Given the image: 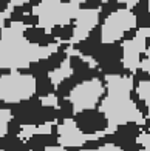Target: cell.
I'll return each mask as SVG.
<instances>
[{
	"label": "cell",
	"mask_w": 150,
	"mask_h": 151,
	"mask_svg": "<svg viewBox=\"0 0 150 151\" xmlns=\"http://www.w3.org/2000/svg\"><path fill=\"white\" fill-rule=\"evenodd\" d=\"M70 76H73V68H71L70 60H68V59H65L57 68H54V70H51L48 73V77H50L51 83L54 86H57L60 82H64L65 79L70 77Z\"/></svg>",
	"instance_id": "obj_8"
},
{
	"label": "cell",
	"mask_w": 150,
	"mask_h": 151,
	"mask_svg": "<svg viewBox=\"0 0 150 151\" xmlns=\"http://www.w3.org/2000/svg\"><path fill=\"white\" fill-rule=\"evenodd\" d=\"M105 94L102 97L99 109L107 117L108 129L107 134L116 131L119 125L128 122L144 123V117L138 111L135 102L130 99L133 90V74H119V76H105Z\"/></svg>",
	"instance_id": "obj_1"
},
{
	"label": "cell",
	"mask_w": 150,
	"mask_h": 151,
	"mask_svg": "<svg viewBox=\"0 0 150 151\" xmlns=\"http://www.w3.org/2000/svg\"><path fill=\"white\" fill-rule=\"evenodd\" d=\"M105 79V77H104ZM101 77L82 80L68 94V100L74 108V114L85 109L98 108L105 94V82Z\"/></svg>",
	"instance_id": "obj_4"
},
{
	"label": "cell",
	"mask_w": 150,
	"mask_h": 151,
	"mask_svg": "<svg viewBox=\"0 0 150 151\" xmlns=\"http://www.w3.org/2000/svg\"><path fill=\"white\" fill-rule=\"evenodd\" d=\"M22 23L25 26H39V16L31 12V14H25L22 19Z\"/></svg>",
	"instance_id": "obj_12"
},
{
	"label": "cell",
	"mask_w": 150,
	"mask_h": 151,
	"mask_svg": "<svg viewBox=\"0 0 150 151\" xmlns=\"http://www.w3.org/2000/svg\"><path fill=\"white\" fill-rule=\"evenodd\" d=\"M23 23H12L9 28H3L0 39V68L8 71L28 70L34 62L50 57L57 51L59 43L50 46H40L28 42L23 37Z\"/></svg>",
	"instance_id": "obj_2"
},
{
	"label": "cell",
	"mask_w": 150,
	"mask_h": 151,
	"mask_svg": "<svg viewBox=\"0 0 150 151\" xmlns=\"http://www.w3.org/2000/svg\"><path fill=\"white\" fill-rule=\"evenodd\" d=\"M33 96H36V77L28 70L0 74V108H11Z\"/></svg>",
	"instance_id": "obj_3"
},
{
	"label": "cell",
	"mask_w": 150,
	"mask_h": 151,
	"mask_svg": "<svg viewBox=\"0 0 150 151\" xmlns=\"http://www.w3.org/2000/svg\"><path fill=\"white\" fill-rule=\"evenodd\" d=\"M138 91L139 97L146 102V105L149 108V117H150V80H146V82H139V85L135 88ZM147 117V119H149Z\"/></svg>",
	"instance_id": "obj_10"
},
{
	"label": "cell",
	"mask_w": 150,
	"mask_h": 151,
	"mask_svg": "<svg viewBox=\"0 0 150 151\" xmlns=\"http://www.w3.org/2000/svg\"><path fill=\"white\" fill-rule=\"evenodd\" d=\"M141 68L150 74V46L147 48L146 52L142 54V57H141Z\"/></svg>",
	"instance_id": "obj_13"
},
{
	"label": "cell",
	"mask_w": 150,
	"mask_h": 151,
	"mask_svg": "<svg viewBox=\"0 0 150 151\" xmlns=\"http://www.w3.org/2000/svg\"><path fill=\"white\" fill-rule=\"evenodd\" d=\"M73 120L76 122V125L84 134L96 136V137H102L107 134L108 122H107V117L104 116V113L99 108L85 109V111L76 113L73 116Z\"/></svg>",
	"instance_id": "obj_6"
},
{
	"label": "cell",
	"mask_w": 150,
	"mask_h": 151,
	"mask_svg": "<svg viewBox=\"0 0 150 151\" xmlns=\"http://www.w3.org/2000/svg\"><path fill=\"white\" fill-rule=\"evenodd\" d=\"M102 26V43H114L121 42L124 32L136 26L135 16L130 9H119L113 12L110 17L101 25Z\"/></svg>",
	"instance_id": "obj_5"
},
{
	"label": "cell",
	"mask_w": 150,
	"mask_h": 151,
	"mask_svg": "<svg viewBox=\"0 0 150 151\" xmlns=\"http://www.w3.org/2000/svg\"><path fill=\"white\" fill-rule=\"evenodd\" d=\"M40 102H42L43 106H51V108H57L59 105V97L54 93L48 94V96H43V97H40Z\"/></svg>",
	"instance_id": "obj_11"
},
{
	"label": "cell",
	"mask_w": 150,
	"mask_h": 151,
	"mask_svg": "<svg viewBox=\"0 0 150 151\" xmlns=\"http://www.w3.org/2000/svg\"><path fill=\"white\" fill-rule=\"evenodd\" d=\"M43 151H65V148L62 145H59V143H56V145H50V147H45Z\"/></svg>",
	"instance_id": "obj_14"
},
{
	"label": "cell",
	"mask_w": 150,
	"mask_h": 151,
	"mask_svg": "<svg viewBox=\"0 0 150 151\" xmlns=\"http://www.w3.org/2000/svg\"><path fill=\"white\" fill-rule=\"evenodd\" d=\"M57 123V142L64 148H71V147H84V143L90 139H98L96 136H88L84 134L76 125V122L71 119H62L56 122Z\"/></svg>",
	"instance_id": "obj_7"
},
{
	"label": "cell",
	"mask_w": 150,
	"mask_h": 151,
	"mask_svg": "<svg viewBox=\"0 0 150 151\" xmlns=\"http://www.w3.org/2000/svg\"><path fill=\"white\" fill-rule=\"evenodd\" d=\"M12 120L11 108H0V137L8 134V123Z\"/></svg>",
	"instance_id": "obj_9"
}]
</instances>
